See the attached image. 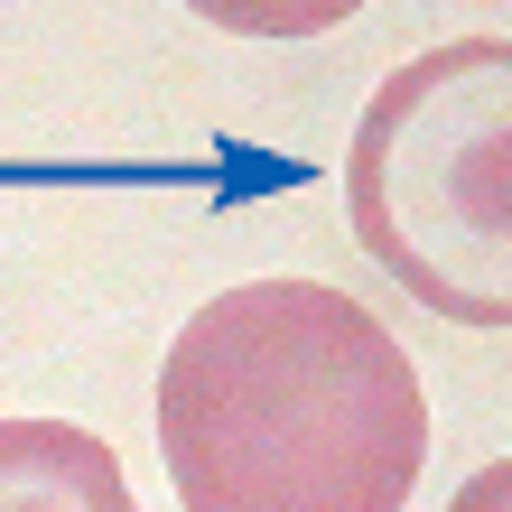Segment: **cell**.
<instances>
[{"label":"cell","instance_id":"obj_1","mask_svg":"<svg viewBox=\"0 0 512 512\" xmlns=\"http://www.w3.org/2000/svg\"><path fill=\"white\" fill-rule=\"evenodd\" d=\"M159 457L187 512H401L429 457V391L345 289L243 280L177 326Z\"/></svg>","mask_w":512,"mask_h":512},{"label":"cell","instance_id":"obj_2","mask_svg":"<svg viewBox=\"0 0 512 512\" xmlns=\"http://www.w3.org/2000/svg\"><path fill=\"white\" fill-rule=\"evenodd\" d=\"M354 243L447 326H512V38L382 75L345 149Z\"/></svg>","mask_w":512,"mask_h":512},{"label":"cell","instance_id":"obj_3","mask_svg":"<svg viewBox=\"0 0 512 512\" xmlns=\"http://www.w3.org/2000/svg\"><path fill=\"white\" fill-rule=\"evenodd\" d=\"M0 512H140L122 457L66 419H0Z\"/></svg>","mask_w":512,"mask_h":512},{"label":"cell","instance_id":"obj_4","mask_svg":"<svg viewBox=\"0 0 512 512\" xmlns=\"http://www.w3.org/2000/svg\"><path fill=\"white\" fill-rule=\"evenodd\" d=\"M187 10L233 28V38H317V28L354 19L364 0H187Z\"/></svg>","mask_w":512,"mask_h":512},{"label":"cell","instance_id":"obj_5","mask_svg":"<svg viewBox=\"0 0 512 512\" xmlns=\"http://www.w3.org/2000/svg\"><path fill=\"white\" fill-rule=\"evenodd\" d=\"M447 512H512V457L475 466L466 485H457V503H447Z\"/></svg>","mask_w":512,"mask_h":512}]
</instances>
